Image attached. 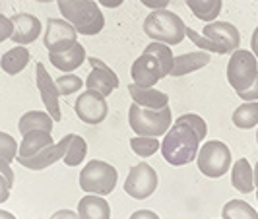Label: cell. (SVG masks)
Wrapping results in <instances>:
<instances>
[{
    "mask_svg": "<svg viewBox=\"0 0 258 219\" xmlns=\"http://www.w3.org/2000/svg\"><path fill=\"white\" fill-rule=\"evenodd\" d=\"M72 138H74V134H66L60 142H54L52 145H49V148L41 150V152L35 154L33 157H16V161H18L22 167L29 169V171H43V169L58 163L60 159H64Z\"/></svg>",
    "mask_w": 258,
    "mask_h": 219,
    "instance_id": "cell-12",
    "label": "cell"
},
{
    "mask_svg": "<svg viewBox=\"0 0 258 219\" xmlns=\"http://www.w3.org/2000/svg\"><path fill=\"white\" fill-rule=\"evenodd\" d=\"M0 173L10 181V184L14 186V182H16V175H14V171H12V167H10V163L6 161V159H2L0 157Z\"/></svg>",
    "mask_w": 258,
    "mask_h": 219,
    "instance_id": "cell-38",
    "label": "cell"
},
{
    "mask_svg": "<svg viewBox=\"0 0 258 219\" xmlns=\"http://www.w3.org/2000/svg\"><path fill=\"white\" fill-rule=\"evenodd\" d=\"M12 24H14V33L12 41L16 45H31L35 43L43 31V24L37 16L27 12H20L12 16Z\"/></svg>",
    "mask_w": 258,
    "mask_h": 219,
    "instance_id": "cell-16",
    "label": "cell"
},
{
    "mask_svg": "<svg viewBox=\"0 0 258 219\" xmlns=\"http://www.w3.org/2000/svg\"><path fill=\"white\" fill-rule=\"evenodd\" d=\"M52 126H54V120H52V116L47 111H27L18 120V130H20L22 136L26 132H29V130H47V132H52Z\"/></svg>",
    "mask_w": 258,
    "mask_h": 219,
    "instance_id": "cell-24",
    "label": "cell"
},
{
    "mask_svg": "<svg viewBox=\"0 0 258 219\" xmlns=\"http://www.w3.org/2000/svg\"><path fill=\"white\" fill-rule=\"evenodd\" d=\"M177 120H179V122H184V124H188V126L198 134V138H200V140H206L208 124H206V120H204L200 115H196V113H186V115L179 116Z\"/></svg>",
    "mask_w": 258,
    "mask_h": 219,
    "instance_id": "cell-34",
    "label": "cell"
},
{
    "mask_svg": "<svg viewBox=\"0 0 258 219\" xmlns=\"http://www.w3.org/2000/svg\"><path fill=\"white\" fill-rule=\"evenodd\" d=\"M202 35H206L208 39H212L214 43H218L225 54H231L233 51L239 49L241 45V33L239 29L229 24V22H210L202 29Z\"/></svg>",
    "mask_w": 258,
    "mask_h": 219,
    "instance_id": "cell-15",
    "label": "cell"
},
{
    "mask_svg": "<svg viewBox=\"0 0 258 219\" xmlns=\"http://www.w3.org/2000/svg\"><path fill=\"white\" fill-rule=\"evenodd\" d=\"M80 188L86 194H97V196H109L115 190L118 182L116 169L103 159H91L86 167L80 171Z\"/></svg>",
    "mask_w": 258,
    "mask_h": 219,
    "instance_id": "cell-5",
    "label": "cell"
},
{
    "mask_svg": "<svg viewBox=\"0 0 258 219\" xmlns=\"http://www.w3.org/2000/svg\"><path fill=\"white\" fill-rule=\"evenodd\" d=\"M210 62H212V52L200 51V49L194 52H184V54L175 56L173 68H171V74L169 76L173 78L186 76V74H192V72L200 70V68H206Z\"/></svg>",
    "mask_w": 258,
    "mask_h": 219,
    "instance_id": "cell-17",
    "label": "cell"
},
{
    "mask_svg": "<svg viewBox=\"0 0 258 219\" xmlns=\"http://www.w3.org/2000/svg\"><path fill=\"white\" fill-rule=\"evenodd\" d=\"M86 155H88V142H86L82 136L74 134L72 142L68 145V152H66L64 159H62L64 165L66 167H78L80 163H84Z\"/></svg>",
    "mask_w": 258,
    "mask_h": 219,
    "instance_id": "cell-29",
    "label": "cell"
},
{
    "mask_svg": "<svg viewBox=\"0 0 258 219\" xmlns=\"http://www.w3.org/2000/svg\"><path fill=\"white\" fill-rule=\"evenodd\" d=\"M130 76H132V84L136 86H142V88H155V84L161 80L163 76V70L161 64L157 62L154 54H148L142 52L130 68Z\"/></svg>",
    "mask_w": 258,
    "mask_h": 219,
    "instance_id": "cell-14",
    "label": "cell"
},
{
    "mask_svg": "<svg viewBox=\"0 0 258 219\" xmlns=\"http://www.w3.org/2000/svg\"><path fill=\"white\" fill-rule=\"evenodd\" d=\"M243 101H258V76L256 80L252 82V86L250 88H246L245 91H241V93H237Z\"/></svg>",
    "mask_w": 258,
    "mask_h": 219,
    "instance_id": "cell-36",
    "label": "cell"
},
{
    "mask_svg": "<svg viewBox=\"0 0 258 219\" xmlns=\"http://www.w3.org/2000/svg\"><path fill=\"white\" fill-rule=\"evenodd\" d=\"M184 35L190 39L194 43V47H198L200 51H206V52H214V54H225L223 49H221L218 43H214L212 39H208L206 35H202V33H198V31H194L192 27H184Z\"/></svg>",
    "mask_w": 258,
    "mask_h": 219,
    "instance_id": "cell-31",
    "label": "cell"
},
{
    "mask_svg": "<svg viewBox=\"0 0 258 219\" xmlns=\"http://www.w3.org/2000/svg\"><path fill=\"white\" fill-rule=\"evenodd\" d=\"M35 2H45L47 4V2H52V0H35Z\"/></svg>",
    "mask_w": 258,
    "mask_h": 219,
    "instance_id": "cell-46",
    "label": "cell"
},
{
    "mask_svg": "<svg viewBox=\"0 0 258 219\" xmlns=\"http://www.w3.org/2000/svg\"><path fill=\"white\" fill-rule=\"evenodd\" d=\"M74 113L84 124H101L109 115L107 97H103L101 93L86 90L76 97Z\"/></svg>",
    "mask_w": 258,
    "mask_h": 219,
    "instance_id": "cell-10",
    "label": "cell"
},
{
    "mask_svg": "<svg viewBox=\"0 0 258 219\" xmlns=\"http://www.w3.org/2000/svg\"><path fill=\"white\" fill-rule=\"evenodd\" d=\"M49 219H80V215H78V211H74V209H58Z\"/></svg>",
    "mask_w": 258,
    "mask_h": 219,
    "instance_id": "cell-40",
    "label": "cell"
},
{
    "mask_svg": "<svg viewBox=\"0 0 258 219\" xmlns=\"http://www.w3.org/2000/svg\"><path fill=\"white\" fill-rule=\"evenodd\" d=\"M250 49H252V54L258 58V26L252 31V37H250Z\"/></svg>",
    "mask_w": 258,
    "mask_h": 219,
    "instance_id": "cell-43",
    "label": "cell"
},
{
    "mask_svg": "<svg viewBox=\"0 0 258 219\" xmlns=\"http://www.w3.org/2000/svg\"><path fill=\"white\" fill-rule=\"evenodd\" d=\"M256 143H258V130H256Z\"/></svg>",
    "mask_w": 258,
    "mask_h": 219,
    "instance_id": "cell-47",
    "label": "cell"
},
{
    "mask_svg": "<svg viewBox=\"0 0 258 219\" xmlns=\"http://www.w3.org/2000/svg\"><path fill=\"white\" fill-rule=\"evenodd\" d=\"M97 2H99L101 6H105V8H111V10H113V8L122 6V2H124V0H97Z\"/></svg>",
    "mask_w": 258,
    "mask_h": 219,
    "instance_id": "cell-42",
    "label": "cell"
},
{
    "mask_svg": "<svg viewBox=\"0 0 258 219\" xmlns=\"http://www.w3.org/2000/svg\"><path fill=\"white\" fill-rule=\"evenodd\" d=\"M29 49L26 45H20V47H14L10 51H6L0 58V68L8 74V76H16L20 72L26 70V66L29 64Z\"/></svg>",
    "mask_w": 258,
    "mask_h": 219,
    "instance_id": "cell-23",
    "label": "cell"
},
{
    "mask_svg": "<svg viewBox=\"0 0 258 219\" xmlns=\"http://www.w3.org/2000/svg\"><path fill=\"white\" fill-rule=\"evenodd\" d=\"M10 190H12V184H10V181L0 173V204H2V202H8Z\"/></svg>",
    "mask_w": 258,
    "mask_h": 219,
    "instance_id": "cell-37",
    "label": "cell"
},
{
    "mask_svg": "<svg viewBox=\"0 0 258 219\" xmlns=\"http://www.w3.org/2000/svg\"><path fill=\"white\" fill-rule=\"evenodd\" d=\"M54 84H56V88H58V93L64 95V97L72 95V93H78V91L86 86L84 80L78 78L76 74H62L60 78L54 80Z\"/></svg>",
    "mask_w": 258,
    "mask_h": 219,
    "instance_id": "cell-32",
    "label": "cell"
},
{
    "mask_svg": "<svg viewBox=\"0 0 258 219\" xmlns=\"http://www.w3.org/2000/svg\"><path fill=\"white\" fill-rule=\"evenodd\" d=\"M256 200H258V190H256Z\"/></svg>",
    "mask_w": 258,
    "mask_h": 219,
    "instance_id": "cell-48",
    "label": "cell"
},
{
    "mask_svg": "<svg viewBox=\"0 0 258 219\" xmlns=\"http://www.w3.org/2000/svg\"><path fill=\"white\" fill-rule=\"evenodd\" d=\"M184 2L194 18H198L206 24L216 22L223 8V0H184Z\"/></svg>",
    "mask_w": 258,
    "mask_h": 219,
    "instance_id": "cell-25",
    "label": "cell"
},
{
    "mask_svg": "<svg viewBox=\"0 0 258 219\" xmlns=\"http://www.w3.org/2000/svg\"><path fill=\"white\" fill-rule=\"evenodd\" d=\"M258 76V58L252 51L237 49L231 52V58L227 62V82L235 93H241L252 86Z\"/></svg>",
    "mask_w": 258,
    "mask_h": 219,
    "instance_id": "cell-7",
    "label": "cell"
},
{
    "mask_svg": "<svg viewBox=\"0 0 258 219\" xmlns=\"http://www.w3.org/2000/svg\"><path fill=\"white\" fill-rule=\"evenodd\" d=\"M254 186H256V190H258V163L254 165Z\"/></svg>",
    "mask_w": 258,
    "mask_h": 219,
    "instance_id": "cell-45",
    "label": "cell"
},
{
    "mask_svg": "<svg viewBox=\"0 0 258 219\" xmlns=\"http://www.w3.org/2000/svg\"><path fill=\"white\" fill-rule=\"evenodd\" d=\"M140 2L150 10H163V8H167L171 0H140Z\"/></svg>",
    "mask_w": 258,
    "mask_h": 219,
    "instance_id": "cell-39",
    "label": "cell"
},
{
    "mask_svg": "<svg viewBox=\"0 0 258 219\" xmlns=\"http://www.w3.org/2000/svg\"><path fill=\"white\" fill-rule=\"evenodd\" d=\"M86 58H88L86 49L80 43H76L74 47H70L64 52H49V62L56 70L64 72V74H72L74 70H78L80 66L86 62Z\"/></svg>",
    "mask_w": 258,
    "mask_h": 219,
    "instance_id": "cell-18",
    "label": "cell"
},
{
    "mask_svg": "<svg viewBox=\"0 0 258 219\" xmlns=\"http://www.w3.org/2000/svg\"><path fill=\"white\" fill-rule=\"evenodd\" d=\"M231 184L241 194H250L254 186V169L250 167L248 159L241 157L231 165Z\"/></svg>",
    "mask_w": 258,
    "mask_h": 219,
    "instance_id": "cell-22",
    "label": "cell"
},
{
    "mask_svg": "<svg viewBox=\"0 0 258 219\" xmlns=\"http://www.w3.org/2000/svg\"><path fill=\"white\" fill-rule=\"evenodd\" d=\"M231 150L221 140H208L196 155L198 171L208 179H221L231 169Z\"/></svg>",
    "mask_w": 258,
    "mask_h": 219,
    "instance_id": "cell-6",
    "label": "cell"
},
{
    "mask_svg": "<svg viewBox=\"0 0 258 219\" xmlns=\"http://www.w3.org/2000/svg\"><path fill=\"white\" fill-rule=\"evenodd\" d=\"M157 184H159L157 171L148 163H138L130 167L122 188L134 200H148L157 190Z\"/></svg>",
    "mask_w": 258,
    "mask_h": 219,
    "instance_id": "cell-8",
    "label": "cell"
},
{
    "mask_svg": "<svg viewBox=\"0 0 258 219\" xmlns=\"http://www.w3.org/2000/svg\"><path fill=\"white\" fill-rule=\"evenodd\" d=\"M223 219H258V211L245 200H229L221 209Z\"/></svg>",
    "mask_w": 258,
    "mask_h": 219,
    "instance_id": "cell-27",
    "label": "cell"
},
{
    "mask_svg": "<svg viewBox=\"0 0 258 219\" xmlns=\"http://www.w3.org/2000/svg\"><path fill=\"white\" fill-rule=\"evenodd\" d=\"M18 150H20V143L16 142L10 134L0 132V157L6 159L8 163H12L18 157Z\"/></svg>",
    "mask_w": 258,
    "mask_h": 219,
    "instance_id": "cell-33",
    "label": "cell"
},
{
    "mask_svg": "<svg viewBox=\"0 0 258 219\" xmlns=\"http://www.w3.org/2000/svg\"><path fill=\"white\" fill-rule=\"evenodd\" d=\"M128 124L136 136H154L163 138L165 132L173 124L171 109H146L140 105L132 103L128 109Z\"/></svg>",
    "mask_w": 258,
    "mask_h": 219,
    "instance_id": "cell-4",
    "label": "cell"
},
{
    "mask_svg": "<svg viewBox=\"0 0 258 219\" xmlns=\"http://www.w3.org/2000/svg\"><path fill=\"white\" fill-rule=\"evenodd\" d=\"M233 124L241 130H250L258 126V101H245L239 105L231 116Z\"/></svg>",
    "mask_w": 258,
    "mask_h": 219,
    "instance_id": "cell-26",
    "label": "cell"
},
{
    "mask_svg": "<svg viewBox=\"0 0 258 219\" xmlns=\"http://www.w3.org/2000/svg\"><path fill=\"white\" fill-rule=\"evenodd\" d=\"M130 150L140 157H152L157 150H161V142L154 136H134L130 140Z\"/></svg>",
    "mask_w": 258,
    "mask_h": 219,
    "instance_id": "cell-30",
    "label": "cell"
},
{
    "mask_svg": "<svg viewBox=\"0 0 258 219\" xmlns=\"http://www.w3.org/2000/svg\"><path fill=\"white\" fill-rule=\"evenodd\" d=\"M52 143H54V140H52L51 132H47V130H29L22 136L18 157H33L41 150L49 148Z\"/></svg>",
    "mask_w": 258,
    "mask_h": 219,
    "instance_id": "cell-21",
    "label": "cell"
},
{
    "mask_svg": "<svg viewBox=\"0 0 258 219\" xmlns=\"http://www.w3.org/2000/svg\"><path fill=\"white\" fill-rule=\"evenodd\" d=\"M144 52L154 54L155 58H157V62L161 64V70H163V76L167 78L169 74H171L175 54H173V51H171V47H169V45H165V43H157V41H152L148 47H144Z\"/></svg>",
    "mask_w": 258,
    "mask_h": 219,
    "instance_id": "cell-28",
    "label": "cell"
},
{
    "mask_svg": "<svg viewBox=\"0 0 258 219\" xmlns=\"http://www.w3.org/2000/svg\"><path fill=\"white\" fill-rule=\"evenodd\" d=\"M184 27H186V24L181 20V16L163 8V10H152L148 14L144 20L142 29L152 41L175 47V45L182 43V39L186 37Z\"/></svg>",
    "mask_w": 258,
    "mask_h": 219,
    "instance_id": "cell-3",
    "label": "cell"
},
{
    "mask_svg": "<svg viewBox=\"0 0 258 219\" xmlns=\"http://www.w3.org/2000/svg\"><path fill=\"white\" fill-rule=\"evenodd\" d=\"M200 138L188 124L175 120L161 140V155L173 167H182L196 161L200 150Z\"/></svg>",
    "mask_w": 258,
    "mask_h": 219,
    "instance_id": "cell-1",
    "label": "cell"
},
{
    "mask_svg": "<svg viewBox=\"0 0 258 219\" xmlns=\"http://www.w3.org/2000/svg\"><path fill=\"white\" fill-rule=\"evenodd\" d=\"M58 12L76 27L80 35H97L105 27V16L95 0H56Z\"/></svg>",
    "mask_w": 258,
    "mask_h": 219,
    "instance_id": "cell-2",
    "label": "cell"
},
{
    "mask_svg": "<svg viewBox=\"0 0 258 219\" xmlns=\"http://www.w3.org/2000/svg\"><path fill=\"white\" fill-rule=\"evenodd\" d=\"M76 27L64 18H49L45 26V35H43V45L49 52H64L70 47L78 43Z\"/></svg>",
    "mask_w": 258,
    "mask_h": 219,
    "instance_id": "cell-9",
    "label": "cell"
},
{
    "mask_svg": "<svg viewBox=\"0 0 258 219\" xmlns=\"http://www.w3.org/2000/svg\"><path fill=\"white\" fill-rule=\"evenodd\" d=\"M35 82H37V90L39 95H41V101L45 105L47 113L52 116L54 122H60L62 120V113H60V105H58V88L54 84V80L51 78L49 70L45 68L43 62H37L35 64Z\"/></svg>",
    "mask_w": 258,
    "mask_h": 219,
    "instance_id": "cell-13",
    "label": "cell"
},
{
    "mask_svg": "<svg viewBox=\"0 0 258 219\" xmlns=\"http://www.w3.org/2000/svg\"><path fill=\"white\" fill-rule=\"evenodd\" d=\"M78 215L80 219H111V206L105 196L86 194L78 202Z\"/></svg>",
    "mask_w": 258,
    "mask_h": 219,
    "instance_id": "cell-20",
    "label": "cell"
},
{
    "mask_svg": "<svg viewBox=\"0 0 258 219\" xmlns=\"http://www.w3.org/2000/svg\"><path fill=\"white\" fill-rule=\"evenodd\" d=\"M12 33H14L12 18H8V16L0 14V43L8 41V39L12 37Z\"/></svg>",
    "mask_w": 258,
    "mask_h": 219,
    "instance_id": "cell-35",
    "label": "cell"
},
{
    "mask_svg": "<svg viewBox=\"0 0 258 219\" xmlns=\"http://www.w3.org/2000/svg\"><path fill=\"white\" fill-rule=\"evenodd\" d=\"M88 62L91 64V72L88 74V78L84 80L86 88L95 93H101L103 97H109L115 90H118L120 80L115 74V70H111L109 66L105 64L101 58L97 56H90Z\"/></svg>",
    "mask_w": 258,
    "mask_h": 219,
    "instance_id": "cell-11",
    "label": "cell"
},
{
    "mask_svg": "<svg viewBox=\"0 0 258 219\" xmlns=\"http://www.w3.org/2000/svg\"><path fill=\"white\" fill-rule=\"evenodd\" d=\"M0 219H18L14 213H10V211H6V209H0Z\"/></svg>",
    "mask_w": 258,
    "mask_h": 219,
    "instance_id": "cell-44",
    "label": "cell"
},
{
    "mask_svg": "<svg viewBox=\"0 0 258 219\" xmlns=\"http://www.w3.org/2000/svg\"><path fill=\"white\" fill-rule=\"evenodd\" d=\"M128 93L132 97V103L146 107V109H165L169 107V95L165 91H159L155 88H142L136 84H130Z\"/></svg>",
    "mask_w": 258,
    "mask_h": 219,
    "instance_id": "cell-19",
    "label": "cell"
},
{
    "mask_svg": "<svg viewBox=\"0 0 258 219\" xmlns=\"http://www.w3.org/2000/svg\"><path fill=\"white\" fill-rule=\"evenodd\" d=\"M128 219H161L155 211L152 209H138V211H134Z\"/></svg>",
    "mask_w": 258,
    "mask_h": 219,
    "instance_id": "cell-41",
    "label": "cell"
}]
</instances>
